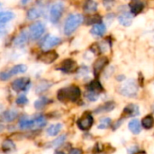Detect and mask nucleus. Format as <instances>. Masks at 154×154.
Listing matches in <instances>:
<instances>
[{
  "label": "nucleus",
  "instance_id": "1",
  "mask_svg": "<svg viewBox=\"0 0 154 154\" xmlns=\"http://www.w3.org/2000/svg\"><path fill=\"white\" fill-rule=\"evenodd\" d=\"M81 95V90L77 86H69L60 89L57 93V97L61 102H76Z\"/></svg>",
  "mask_w": 154,
  "mask_h": 154
},
{
  "label": "nucleus",
  "instance_id": "2",
  "mask_svg": "<svg viewBox=\"0 0 154 154\" xmlns=\"http://www.w3.org/2000/svg\"><path fill=\"white\" fill-rule=\"evenodd\" d=\"M83 16L80 14H69L64 23V33L66 35H70L82 23Z\"/></svg>",
  "mask_w": 154,
  "mask_h": 154
},
{
  "label": "nucleus",
  "instance_id": "3",
  "mask_svg": "<svg viewBox=\"0 0 154 154\" xmlns=\"http://www.w3.org/2000/svg\"><path fill=\"white\" fill-rule=\"evenodd\" d=\"M119 92L121 95L127 97H135L138 93V85L134 79H129L120 87Z\"/></svg>",
  "mask_w": 154,
  "mask_h": 154
},
{
  "label": "nucleus",
  "instance_id": "4",
  "mask_svg": "<svg viewBox=\"0 0 154 154\" xmlns=\"http://www.w3.org/2000/svg\"><path fill=\"white\" fill-rule=\"evenodd\" d=\"M64 11V5L62 2H55L50 10V20L52 23H57L60 17L62 16V13Z\"/></svg>",
  "mask_w": 154,
  "mask_h": 154
},
{
  "label": "nucleus",
  "instance_id": "5",
  "mask_svg": "<svg viewBox=\"0 0 154 154\" xmlns=\"http://www.w3.org/2000/svg\"><path fill=\"white\" fill-rule=\"evenodd\" d=\"M45 26L41 22H36L30 26V35L32 40L39 39L44 32Z\"/></svg>",
  "mask_w": 154,
  "mask_h": 154
},
{
  "label": "nucleus",
  "instance_id": "6",
  "mask_svg": "<svg viewBox=\"0 0 154 154\" xmlns=\"http://www.w3.org/2000/svg\"><path fill=\"white\" fill-rule=\"evenodd\" d=\"M31 81L28 78H21L15 79L12 83V88L15 91H26L30 88Z\"/></svg>",
  "mask_w": 154,
  "mask_h": 154
},
{
  "label": "nucleus",
  "instance_id": "7",
  "mask_svg": "<svg viewBox=\"0 0 154 154\" xmlns=\"http://www.w3.org/2000/svg\"><path fill=\"white\" fill-rule=\"evenodd\" d=\"M94 123V118L90 114H85L78 120V126L82 131H88L91 128Z\"/></svg>",
  "mask_w": 154,
  "mask_h": 154
},
{
  "label": "nucleus",
  "instance_id": "8",
  "mask_svg": "<svg viewBox=\"0 0 154 154\" xmlns=\"http://www.w3.org/2000/svg\"><path fill=\"white\" fill-rule=\"evenodd\" d=\"M76 69H77V64L71 59H67V60H63L60 64V66L57 68V69L61 70L65 73H70L72 71H75Z\"/></svg>",
  "mask_w": 154,
  "mask_h": 154
},
{
  "label": "nucleus",
  "instance_id": "9",
  "mask_svg": "<svg viewBox=\"0 0 154 154\" xmlns=\"http://www.w3.org/2000/svg\"><path fill=\"white\" fill-rule=\"evenodd\" d=\"M59 57V54L54 51H48L46 52H43L42 53L38 59L39 60H41L42 62L45 63V64H51L52 62H54Z\"/></svg>",
  "mask_w": 154,
  "mask_h": 154
},
{
  "label": "nucleus",
  "instance_id": "10",
  "mask_svg": "<svg viewBox=\"0 0 154 154\" xmlns=\"http://www.w3.org/2000/svg\"><path fill=\"white\" fill-rule=\"evenodd\" d=\"M108 62H109V60H108V59L106 57H100V58H98L95 61V63L93 65L94 75L97 77L99 75V73L102 71V69L108 64Z\"/></svg>",
  "mask_w": 154,
  "mask_h": 154
},
{
  "label": "nucleus",
  "instance_id": "11",
  "mask_svg": "<svg viewBox=\"0 0 154 154\" xmlns=\"http://www.w3.org/2000/svg\"><path fill=\"white\" fill-rule=\"evenodd\" d=\"M61 42V39L59 37H55V36H47L45 38V40L42 42V49L44 50H50L51 48H53L54 46L60 44Z\"/></svg>",
  "mask_w": 154,
  "mask_h": 154
},
{
  "label": "nucleus",
  "instance_id": "12",
  "mask_svg": "<svg viewBox=\"0 0 154 154\" xmlns=\"http://www.w3.org/2000/svg\"><path fill=\"white\" fill-rule=\"evenodd\" d=\"M129 6H130L131 14L134 15L139 14L144 8V5L141 1H132V2H130Z\"/></svg>",
  "mask_w": 154,
  "mask_h": 154
},
{
  "label": "nucleus",
  "instance_id": "13",
  "mask_svg": "<svg viewBox=\"0 0 154 154\" xmlns=\"http://www.w3.org/2000/svg\"><path fill=\"white\" fill-rule=\"evenodd\" d=\"M119 23L124 26H130L133 23V15L128 12H125L121 14L118 17Z\"/></svg>",
  "mask_w": 154,
  "mask_h": 154
},
{
  "label": "nucleus",
  "instance_id": "14",
  "mask_svg": "<svg viewBox=\"0 0 154 154\" xmlns=\"http://www.w3.org/2000/svg\"><path fill=\"white\" fill-rule=\"evenodd\" d=\"M28 39H29V36H28L27 32L23 31L14 39V44L16 47H22V46L26 44V42H28Z\"/></svg>",
  "mask_w": 154,
  "mask_h": 154
},
{
  "label": "nucleus",
  "instance_id": "15",
  "mask_svg": "<svg viewBox=\"0 0 154 154\" xmlns=\"http://www.w3.org/2000/svg\"><path fill=\"white\" fill-rule=\"evenodd\" d=\"M124 114L126 116H130V117H134V116H136L140 114V111H139V106L137 105H134V104H130L129 106H127L125 110H124Z\"/></svg>",
  "mask_w": 154,
  "mask_h": 154
},
{
  "label": "nucleus",
  "instance_id": "16",
  "mask_svg": "<svg viewBox=\"0 0 154 154\" xmlns=\"http://www.w3.org/2000/svg\"><path fill=\"white\" fill-rule=\"evenodd\" d=\"M115 107H116V104L113 101H109V102L105 103L101 106L97 107L95 110V113L98 114V113H104V112H110V111L114 110Z\"/></svg>",
  "mask_w": 154,
  "mask_h": 154
},
{
  "label": "nucleus",
  "instance_id": "17",
  "mask_svg": "<svg viewBox=\"0 0 154 154\" xmlns=\"http://www.w3.org/2000/svg\"><path fill=\"white\" fill-rule=\"evenodd\" d=\"M106 25L104 23H98V24H96L93 26V28L91 29V33L96 35V36H102L105 34L106 32Z\"/></svg>",
  "mask_w": 154,
  "mask_h": 154
},
{
  "label": "nucleus",
  "instance_id": "18",
  "mask_svg": "<svg viewBox=\"0 0 154 154\" xmlns=\"http://www.w3.org/2000/svg\"><path fill=\"white\" fill-rule=\"evenodd\" d=\"M128 127L134 134H138L141 133V124L137 119H133L132 121H130V123L128 124Z\"/></svg>",
  "mask_w": 154,
  "mask_h": 154
},
{
  "label": "nucleus",
  "instance_id": "19",
  "mask_svg": "<svg viewBox=\"0 0 154 154\" xmlns=\"http://www.w3.org/2000/svg\"><path fill=\"white\" fill-rule=\"evenodd\" d=\"M51 82H49L47 80H42L37 85V87L35 88V92L37 94H42V93L45 92L46 90H48L51 88Z\"/></svg>",
  "mask_w": 154,
  "mask_h": 154
},
{
  "label": "nucleus",
  "instance_id": "20",
  "mask_svg": "<svg viewBox=\"0 0 154 154\" xmlns=\"http://www.w3.org/2000/svg\"><path fill=\"white\" fill-rule=\"evenodd\" d=\"M102 21V17L99 14H89L86 17V23L88 25L90 24H98L101 23L100 22Z\"/></svg>",
  "mask_w": 154,
  "mask_h": 154
},
{
  "label": "nucleus",
  "instance_id": "21",
  "mask_svg": "<svg viewBox=\"0 0 154 154\" xmlns=\"http://www.w3.org/2000/svg\"><path fill=\"white\" fill-rule=\"evenodd\" d=\"M33 124H34V120L32 119H28L27 117H23L21 118V120L19 121V128L20 129H27V128H30V127H32L33 126Z\"/></svg>",
  "mask_w": 154,
  "mask_h": 154
},
{
  "label": "nucleus",
  "instance_id": "22",
  "mask_svg": "<svg viewBox=\"0 0 154 154\" xmlns=\"http://www.w3.org/2000/svg\"><path fill=\"white\" fill-rule=\"evenodd\" d=\"M14 17V14L12 12H9V11L1 12L0 13V23H1V25L6 23L7 22L12 20Z\"/></svg>",
  "mask_w": 154,
  "mask_h": 154
},
{
  "label": "nucleus",
  "instance_id": "23",
  "mask_svg": "<svg viewBox=\"0 0 154 154\" xmlns=\"http://www.w3.org/2000/svg\"><path fill=\"white\" fill-rule=\"evenodd\" d=\"M26 70H27V67L24 64H19V65H16V66L13 67L8 72L10 73L11 76H14V75H17V74H20V73H23Z\"/></svg>",
  "mask_w": 154,
  "mask_h": 154
},
{
  "label": "nucleus",
  "instance_id": "24",
  "mask_svg": "<svg viewBox=\"0 0 154 154\" xmlns=\"http://www.w3.org/2000/svg\"><path fill=\"white\" fill-rule=\"evenodd\" d=\"M88 91H93V92H97L99 93L100 91L103 90V87L101 85V83L98 80H93L89 83L88 87Z\"/></svg>",
  "mask_w": 154,
  "mask_h": 154
},
{
  "label": "nucleus",
  "instance_id": "25",
  "mask_svg": "<svg viewBox=\"0 0 154 154\" xmlns=\"http://www.w3.org/2000/svg\"><path fill=\"white\" fill-rule=\"evenodd\" d=\"M62 128V125L60 124H56V125H51L48 129H47V134L50 136H55L57 135Z\"/></svg>",
  "mask_w": 154,
  "mask_h": 154
},
{
  "label": "nucleus",
  "instance_id": "26",
  "mask_svg": "<svg viewBox=\"0 0 154 154\" xmlns=\"http://www.w3.org/2000/svg\"><path fill=\"white\" fill-rule=\"evenodd\" d=\"M97 10V3L96 1H88L84 5V11L87 13H94Z\"/></svg>",
  "mask_w": 154,
  "mask_h": 154
},
{
  "label": "nucleus",
  "instance_id": "27",
  "mask_svg": "<svg viewBox=\"0 0 154 154\" xmlns=\"http://www.w3.org/2000/svg\"><path fill=\"white\" fill-rule=\"evenodd\" d=\"M50 102H51L50 99H48V98L45 97H42L38 98V99L34 102L33 106H34V107H35L36 109H42V108H43L46 105H48Z\"/></svg>",
  "mask_w": 154,
  "mask_h": 154
},
{
  "label": "nucleus",
  "instance_id": "28",
  "mask_svg": "<svg viewBox=\"0 0 154 154\" xmlns=\"http://www.w3.org/2000/svg\"><path fill=\"white\" fill-rule=\"evenodd\" d=\"M142 125H143V128H145L147 130L151 129L152 127H153L154 125V118L150 115L145 116L142 121Z\"/></svg>",
  "mask_w": 154,
  "mask_h": 154
},
{
  "label": "nucleus",
  "instance_id": "29",
  "mask_svg": "<svg viewBox=\"0 0 154 154\" xmlns=\"http://www.w3.org/2000/svg\"><path fill=\"white\" fill-rule=\"evenodd\" d=\"M66 135L65 134H62L59 137H57L55 140H53L51 143H50V147H52V148H57V147H60L61 146V144H63V143L66 141Z\"/></svg>",
  "mask_w": 154,
  "mask_h": 154
},
{
  "label": "nucleus",
  "instance_id": "30",
  "mask_svg": "<svg viewBox=\"0 0 154 154\" xmlns=\"http://www.w3.org/2000/svg\"><path fill=\"white\" fill-rule=\"evenodd\" d=\"M3 116L6 122H12L14 121L17 116V112L14 110H7L3 114Z\"/></svg>",
  "mask_w": 154,
  "mask_h": 154
},
{
  "label": "nucleus",
  "instance_id": "31",
  "mask_svg": "<svg viewBox=\"0 0 154 154\" xmlns=\"http://www.w3.org/2000/svg\"><path fill=\"white\" fill-rule=\"evenodd\" d=\"M14 148H15V145H14V143L11 140L6 139L2 143V151L5 152H9V151H13Z\"/></svg>",
  "mask_w": 154,
  "mask_h": 154
},
{
  "label": "nucleus",
  "instance_id": "32",
  "mask_svg": "<svg viewBox=\"0 0 154 154\" xmlns=\"http://www.w3.org/2000/svg\"><path fill=\"white\" fill-rule=\"evenodd\" d=\"M41 16V11L38 8H31L27 12V17L30 20H35Z\"/></svg>",
  "mask_w": 154,
  "mask_h": 154
},
{
  "label": "nucleus",
  "instance_id": "33",
  "mask_svg": "<svg viewBox=\"0 0 154 154\" xmlns=\"http://www.w3.org/2000/svg\"><path fill=\"white\" fill-rule=\"evenodd\" d=\"M34 120L33 124V128H42L46 125V119L43 116H38Z\"/></svg>",
  "mask_w": 154,
  "mask_h": 154
},
{
  "label": "nucleus",
  "instance_id": "34",
  "mask_svg": "<svg viewBox=\"0 0 154 154\" xmlns=\"http://www.w3.org/2000/svg\"><path fill=\"white\" fill-rule=\"evenodd\" d=\"M111 125V119L109 117H106V118H103L99 125H97V128L98 129H106L108 128V126H110Z\"/></svg>",
  "mask_w": 154,
  "mask_h": 154
},
{
  "label": "nucleus",
  "instance_id": "35",
  "mask_svg": "<svg viewBox=\"0 0 154 154\" xmlns=\"http://www.w3.org/2000/svg\"><path fill=\"white\" fill-rule=\"evenodd\" d=\"M98 97H99V94L97 93V92H93V91H88L87 94H86V97L91 101V102H94V101H97L98 99Z\"/></svg>",
  "mask_w": 154,
  "mask_h": 154
},
{
  "label": "nucleus",
  "instance_id": "36",
  "mask_svg": "<svg viewBox=\"0 0 154 154\" xmlns=\"http://www.w3.org/2000/svg\"><path fill=\"white\" fill-rule=\"evenodd\" d=\"M15 102H16V104L18 106H23V105L27 104L28 99H27V97H26V96L24 94H21V95L18 96V97L16 98Z\"/></svg>",
  "mask_w": 154,
  "mask_h": 154
},
{
  "label": "nucleus",
  "instance_id": "37",
  "mask_svg": "<svg viewBox=\"0 0 154 154\" xmlns=\"http://www.w3.org/2000/svg\"><path fill=\"white\" fill-rule=\"evenodd\" d=\"M10 77H11V75H10L9 72H1V74H0V79H1V80H3V81L8 79Z\"/></svg>",
  "mask_w": 154,
  "mask_h": 154
},
{
  "label": "nucleus",
  "instance_id": "38",
  "mask_svg": "<svg viewBox=\"0 0 154 154\" xmlns=\"http://www.w3.org/2000/svg\"><path fill=\"white\" fill-rule=\"evenodd\" d=\"M83 152L80 150V149H78V148H74V149H71L69 153V154H82Z\"/></svg>",
  "mask_w": 154,
  "mask_h": 154
},
{
  "label": "nucleus",
  "instance_id": "39",
  "mask_svg": "<svg viewBox=\"0 0 154 154\" xmlns=\"http://www.w3.org/2000/svg\"><path fill=\"white\" fill-rule=\"evenodd\" d=\"M127 151H128V154H134L136 153V152L138 151V148L136 146H134V147L129 148Z\"/></svg>",
  "mask_w": 154,
  "mask_h": 154
},
{
  "label": "nucleus",
  "instance_id": "40",
  "mask_svg": "<svg viewBox=\"0 0 154 154\" xmlns=\"http://www.w3.org/2000/svg\"><path fill=\"white\" fill-rule=\"evenodd\" d=\"M122 122H123V119H120V120H118V121L116 122V125H115V126H114V128H113V129H114V130H115V129H116V128H117V127H118V126H119V125L122 124Z\"/></svg>",
  "mask_w": 154,
  "mask_h": 154
},
{
  "label": "nucleus",
  "instance_id": "41",
  "mask_svg": "<svg viewBox=\"0 0 154 154\" xmlns=\"http://www.w3.org/2000/svg\"><path fill=\"white\" fill-rule=\"evenodd\" d=\"M116 79H117V80H118V81H122V80H124V79H125V76L121 75V76H118Z\"/></svg>",
  "mask_w": 154,
  "mask_h": 154
},
{
  "label": "nucleus",
  "instance_id": "42",
  "mask_svg": "<svg viewBox=\"0 0 154 154\" xmlns=\"http://www.w3.org/2000/svg\"><path fill=\"white\" fill-rule=\"evenodd\" d=\"M55 154H65L64 152H56Z\"/></svg>",
  "mask_w": 154,
  "mask_h": 154
}]
</instances>
